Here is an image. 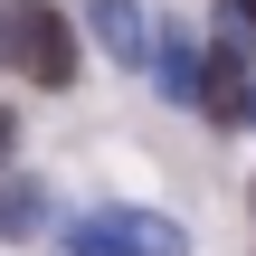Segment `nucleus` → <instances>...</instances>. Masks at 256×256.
I'll list each match as a JSON object with an SVG mask.
<instances>
[{"label": "nucleus", "mask_w": 256, "mask_h": 256, "mask_svg": "<svg viewBox=\"0 0 256 256\" xmlns=\"http://www.w3.org/2000/svg\"><path fill=\"white\" fill-rule=\"evenodd\" d=\"M247 124H256V86H247Z\"/></svg>", "instance_id": "1a4fd4ad"}, {"label": "nucleus", "mask_w": 256, "mask_h": 256, "mask_svg": "<svg viewBox=\"0 0 256 256\" xmlns=\"http://www.w3.org/2000/svg\"><path fill=\"white\" fill-rule=\"evenodd\" d=\"M228 10H238V19H247V28H256V0H228Z\"/></svg>", "instance_id": "6e6552de"}, {"label": "nucleus", "mask_w": 256, "mask_h": 256, "mask_svg": "<svg viewBox=\"0 0 256 256\" xmlns=\"http://www.w3.org/2000/svg\"><path fill=\"white\" fill-rule=\"evenodd\" d=\"M19 76H38V86H76V28L57 19V10H38V28H28V66Z\"/></svg>", "instance_id": "7ed1b4c3"}, {"label": "nucleus", "mask_w": 256, "mask_h": 256, "mask_svg": "<svg viewBox=\"0 0 256 256\" xmlns=\"http://www.w3.org/2000/svg\"><path fill=\"white\" fill-rule=\"evenodd\" d=\"M0 228H38V190H28V180L0 190Z\"/></svg>", "instance_id": "423d86ee"}, {"label": "nucleus", "mask_w": 256, "mask_h": 256, "mask_svg": "<svg viewBox=\"0 0 256 256\" xmlns=\"http://www.w3.org/2000/svg\"><path fill=\"white\" fill-rule=\"evenodd\" d=\"M28 28H38V0H0V66H28Z\"/></svg>", "instance_id": "39448f33"}, {"label": "nucleus", "mask_w": 256, "mask_h": 256, "mask_svg": "<svg viewBox=\"0 0 256 256\" xmlns=\"http://www.w3.org/2000/svg\"><path fill=\"white\" fill-rule=\"evenodd\" d=\"M200 76H209V57H200L190 38H162V86H171V104H200Z\"/></svg>", "instance_id": "20e7f679"}, {"label": "nucleus", "mask_w": 256, "mask_h": 256, "mask_svg": "<svg viewBox=\"0 0 256 256\" xmlns=\"http://www.w3.org/2000/svg\"><path fill=\"white\" fill-rule=\"evenodd\" d=\"M10 133H19V124H10V104H0V152H10Z\"/></svg>", "instance_id": "0eeeda50"}, {"label": "nucleus", "mask_w": 256, "mask_h": 256, "mask_svg": "<svg viewBox=\"0 0 256 256\" xmlns=\"http://www.w3.org/2000/svg\"><path fill=\"white\" fill-rule=\"evenodd\" d=\"M66 256H190V238L162 209H95L66 228Z\"/></svg>", "instance_id": "f257e3e1"}, {"label": "nucleus", "mask_w": 256, "mask_h": 256, "mask_svg": "<svg viewBox=\"0 0 256 256\" xmlns=\"http://www.w3.org/2000/svg\"><path fill=\"white\" fill-rule=\"evenodd\" d=\"M86 19H95V38L114 48V66H142V57H152V19H142V0H86Z\"/></svg>", "instance_id": "f03ea898"}]
</instances>
